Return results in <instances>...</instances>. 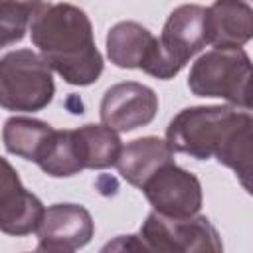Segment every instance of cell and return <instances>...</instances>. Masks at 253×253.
Wrapping results in <instances>:
<instances>
[{"mask_svg":"<svg viewBox=\"0 0 253 253\" xmlns=\"http://www.w3.org/2000/svg\"><path fill=\"white\" fill-rule=\"evenodd\" d=\"M32 43L65 83L87 87L103 73L89 16L73 4L38 2L30 22Z\"/></svg>","mask_w":253,"mask_h":253,"instance_id":"6da1fadb","label":"cell"},{"mask_svg":"<svg viewBox=\"0 0 253 253\" xmlns=\"http://www.w3.org/2000/svg\"><path fill=\"white\" fill-rule=\"evenodd\" d=\"M188 89L196 97H219L253 115V61L241 47L206 51L190 69Z\"/></svg>","mask_w":253,"mask_h":253,"instance_id":"7a4b0ae2","label":"cell"},{"mask_svg":"<svg viewBox=\"0 0 253 253\" xmlns=\"http://www.w3.org/2000/svg\"><path fill=\"white\" fill-rule=\"evenodd\" d=\"M55 95L51 67L32 49H14L0 59V105L6 111L34 113Z\"/></svg>","mask_w":253,"mask_h":253,"instance_id":"3957f363","label":"cell"},{"mask_svg":"<svg viewBox=\"0 0 253 253\" xmlns=\"http://www.w3.org/2000/svg\"><path fill=\"white\" fill-rule=\"evenodd\" d=\"M160 53L152 77H176L190 57L208 45V8L200 4L178 6L164 22L158 38Z\"/></svg>","mask_w":253,"mask_h":253,"instance_id":"277c9868","label":"cell"},{"mask_svg":"<svg viewBox=\"0 0 253 253\" xmlns=\"http://www.w3.org/2000/svg\"><path fill=\"white\" fill-rule=\"evenodd\" d=\"M233 113L235 109L221 105L182 109L166 126V142L172 152H182L196 160L213 158L223 126Z\"/></svg>","mask_w":253,"mask_h":253,"instance_id":"5b68a950","label":"cell"},{"mask_svg":"<svg viewBox=\"0 0 253 253\" xmlns=\"http://www.w3.org/2000/svg\"><path fill=\"white\" fill-rule=\"evenodd\" d=\"M140 190L152 210L170 219L198 215L204 202L202 184L196 174L184 170L176 162L160 168Z\"/></svg>","mask_w":253,"mask_h":253,"instance_id":"8992f818","label":"cell"},{"mask_svg":"<svg viewBox=\"0 0 253 253\" xmlns=\"http://www.w3.org/2000/svg\"><path fill=\"white\" fill-rule=\"evenodd\" d=\"M158 111V95L142 83L123 81L109 87L101 99V123L115 132H130L152 123Z\"/></svg>","mask_w":253,"mask_h":253,"instance_id":"52a82bcc","label":"cell"},{"mask_svg":"<svg viewBox=\"0 0 253 253\" xmlns=\"http://www.w3.org/2000/svg\"><path fill=\"white\" fill-rule=\"evenodd\" d=\"M2 180H0V229L6 235H30L36 233L43 221L45 208L40 198L24 188L18 172L12 164L2 158Z\"/></svg>","mask_w":253,"mask_h":253,"instance_id":"ba28073f","label":"cell"},{"mask_svg":"<svg viewBox=\"0 0 253 253\" xmlns=\"http://www.w3.org/2000/svg\"><path fill=\"white\" fill-rule=\"evenodd\" d=\"M107 57L113 65L121 69H142L152 75L160 45L158 38L138 22H119L115 24L105 38Z\"/></svg>","mask_w":253,"mask_h":253,"instance_id":"9c48e42d","label":"cell"},{"mask_svg":"<svg viewBox=\"0 0 253 253\" xmlns=\"http://www.w3.org/2000/svg\"><path fill=\"white\" fill-rule=\"evenodd\" d=\"M213 158L231 168L241 188L253 196V115L237 111L231 115L217 140Z\"/></svg>","mask_w":253,"mask_h":253,"instance_id":"30bf717a","label":"cell"},{"mask_svg":"<svg viewBox=\"0 0 253 253\" xmlns=\"http://www.w3.org/2000/svg\"><path fill=\"white\" fill-rule=\"evenodd\" d=\"M253 40V6L219 0L208 8V43L215 49L241 47Z\"/></svg>","mask_w":253,"mask_h":253,"instance_id":"8fae6325","label":"cell"},{"mask_svg":"<svg viewBox=\"0 0 253 253\" xmlns=\"http://www.w3.org/2000/svg\"><path fill=\"white\" fill-rule=\"evenodd\" d=\"M36 233L38 241H57L79 249L93 239L95 221L85 206L53 204L45 210L43 221Z\"/></svg>","mask_w":253,"mask_h":253,"instance_id":"7c38bea8","label":"cell"},{"mask_svg":"<svg viewBox=\"0 0 253 253\" xmlns=\"http://www.w3.org/2000/svg\"><path fill=\"white\" fill-rule=\"evenodd\" d=\"M174 162V152L166 140L158 136H142L123 146L117 170L130 186L142 188L160 168Z\"/></svg>","mask_w":253,"mask_h":253,"instance_id":"4fadbf2b","label":"cell"},{"mask_svg":"<svg viewBox=\"0 0 253 253\" xmlns=\"http://www.w3.org/2000/svg\"><path fill=\"white\" fill-rule=\"evenodd\" d=\"M99 253H186L172 237L166 219L150 211L140 225L138 233L117 235L107 241Z\"/></svg>","mask_w":253,"mask_h":253,"instance_id":"5bb4252c","label":"cell"},{"mask_svg":"<svg viewBox=\"0 0 253 253\" xmlns=\"http://www.w3.org/2000/svg\"><path fill=\"white\" fill-rule=\"evenodd\" d=\"M55 128L34 117H10L2 128V140L10 154H16L24 160L40 162L47 150Z\"/></svg>","mask_w":253,"mask_h":253,"instance_id":"9a60e30c","label":"cell"},{"mask_svg":"<svg viewBox=\"0 0 253 253\" xmlns=\"http://www.w3.org/2000/svg\"><path fill=\"white\" fill-rule=\"evenodd\" d=\"M75 134H77L85 168L105 170V168L117 166L123 152V144L119 134L113 128L105 126L103 123L101 125L89 123L75 128Z\"/></svg>","mask_w":253,"mask_h":253,"instance_id":"2e32d148","label":"cell"},{"mask_svg":"<svg viewBox=\"0 0 253 253\" xmlns=\"http://www.w3.org/2000/svg\"><path fill=\"white\" fill-rule=\"evenodd\" d=\"M164 219L172 237L186 253H223L221 235L206 215H192L184 219L164 217Z\"/></svg>","mask_w":253,"mask_h":253,"instance_id":"e0dca14e","label":"cell"},{"mask_svg":"<svg viewBox=\"0 0 253 253\" xmlns=\"http://www.w3.org/2000/svg\"><path fill=\"white\" fill-rule=\"evenodd\" d=\"M38 166L51 178H69L85 170L81 148L73 130H55L47 150L43 152Z\"/></svg>","mask_w":253,"mask_h":253,"instance_id":"ac0fdd59","label":"cell"},{"mask_svg":"<svg viewBox=\"0 0 253 253\" xmlns=\"http://www.w3.org/2000/svg\"><path fill=\"white\" fill-rule=\"evenodd\" d=\"M38 2H2L0 4V34H2V47H8L20 42L30 28L34 10Z\"/></svg>","mask_w":253,"mask_h":253,"instance_id":"d6986e66","label":"cell"},{"mask_svg":"<svg viewBox=\"0 0 253 253\" xmlns=\"http://www.w3.org/2000/svg\"><path fill=\"white\" fill-rule=\"evenodd\" d=\"M75 249L57 241H38V247L34 253H73Z\"/></svg>","mask_w":253,"mask_h":253,"instance_id":"ffe728a7","label":"cell"}]
</instances>
